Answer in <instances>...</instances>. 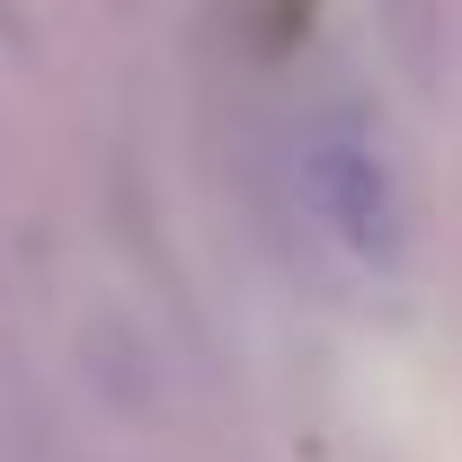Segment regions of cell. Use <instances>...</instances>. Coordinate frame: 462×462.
I'll return each instance as SVG.
<instances>
[{
  "label": "cell",
  "mask_w": 462,
  "mask_h": 462,
  "mask_svg": "<svg viewBox=\"0 0 462 462\" xmlns=\"http://www.w3.org/2000/svg\"><path fill=\"white\" fill-rule=\"evenodd\" d=\"M311 205L356 258L401 249V196H392V170H383V152L365 134H320L311 143Z\"/></svg>",
  "instance_id": "obj_1"
}]
</instances>
